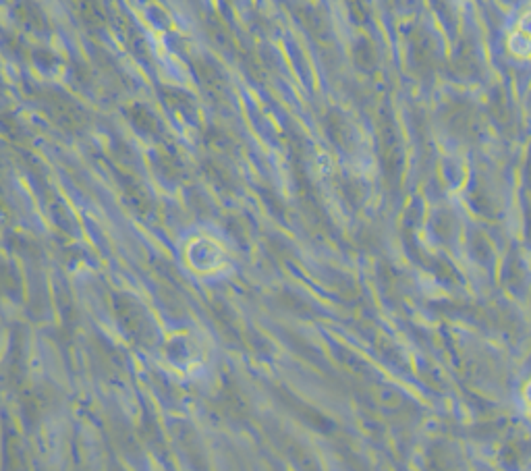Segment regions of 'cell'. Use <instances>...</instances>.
<instances>
[{
    "mask_svg": "<svg viewBox=\"0 0 531 471\" xmlns=\"http://www.w3.org/2000/svg\"><path fill=\"white\" fill-rule=\"evenodd\" d=\"M511 46H513L515 54H519V57H529L531 54V13L525 15L521 19V23L517 25Z\"/></svg>",
    "mask_w": 531,
    "mask_h": 471,
    "instance_id": "obj_1",
    "label": "cell"
}]
</instances>
